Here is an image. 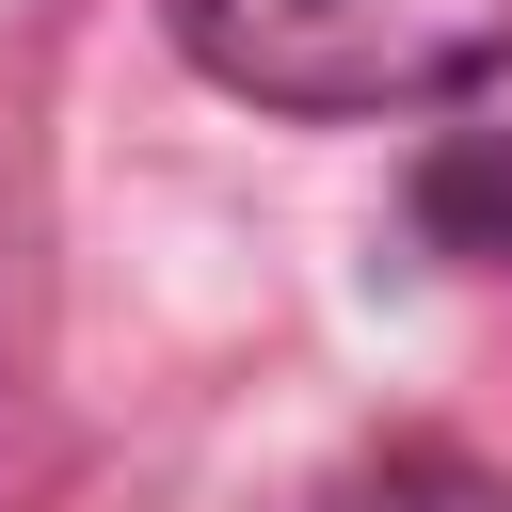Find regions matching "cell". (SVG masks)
<instances>
[{
	"instance_id": "obj_1",
	"label": "cell",
	"mask_w": 512,
	"mask_h": 512,
	"mask_svg": "<svg viewBox=\"0 0 512 512\" xmlns=\"http://www.w3.org/2000/svg\"><path fill=\"white\" fill-rule=\"evenodd\" d=\"M160 32L224 96L304 112V128L448 112V96L512 80V0H160Z\"/></svg>"
},
{
	"instance_id": "obj_2",
	"label": "cell",
	"mask_w": 512,
	"mask_h": 512,
	"mask_svg": "<svg viewBox=\"0 0 512 512\" xmlns=\"http://www.w3.org/2000/svg\"><path fill=\"white\" fill-rule=\"evenodd\" d=\"M320 512H512V480H480V464H448V448H384V464H352Z\"/></svg>"
}]
</instances>
